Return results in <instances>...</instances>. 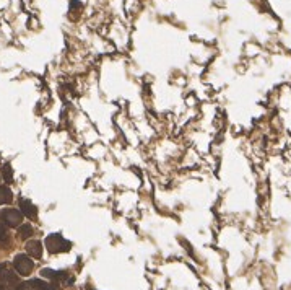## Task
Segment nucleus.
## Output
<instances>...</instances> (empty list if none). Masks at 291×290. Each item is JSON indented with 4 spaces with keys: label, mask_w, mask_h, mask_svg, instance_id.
Wrapping results in <instances>:
<instances>
[{
    "label": "nucleus",
    "mask_w": 291,
    "mask_h": 290,
    "mask_svg": "<svg viewBox=\"0 0 291 290\" xmlns=\"http://www.w3.org/2000/svg\"><path fill=\"white\" fill-rule=\"evenodd\" d=\"M46 248H48L49 253H67L72 248V243L60 235V233H50V235L46 237Z\"/></svg>",
    "instance_id": "1"
},
{
    "label": "nucleus",
    "mask_w": 291,
    "mask_h": 290,
    "mask_svg": "<svg viewBox=\"0 0 291 290\" xmlns=\"http://www.w3.org/2000/svg\"><path fill=\"white\" fill-rule=\"evenodd\" d=\"M13 266H15V271H17L20 276L28 277L33 271L34 264L31 261V258L26 256V254H17L13 259Z\"/></svg>",
    "instance_id": "2"
},
{
    "label": "nucleus",
    "mask_w": 291,
    "mask_h": 290,
    "mask_svg": "<svg viewBox=\"0 0 291 290\" xmlns=\"http://www.w3.org/2000/svg\"><path fill=\"white\" fill-rule=\"evenodd\" d=\"M0 284L5 287H15L18 284V277L7 263L0 264Z\"/></svg>",
    "instance_id": "3"
},
{
    "label": "nucleus",
    "mask_w": 291,
    "mask_h": 290,
    "mask_svg": "<svg viewBox=\"0 0 291 290\" xmlns=\"http://www.w3.org/2000/svg\"><path fill=\"white\" fill-rule=\"evenodd\" d=\"M2 218H3L5 225L18 228L23 222V212L17 211V209H5L2 213Z\"/></svg>",
    "instance_id": "4"
},
{
    "label": "nucleus",
    "mask_w": 291,
    "mask_h": 290,
    "mask_svg": "<svg viewBox=\"0 0 291 290\" xmlns=\"http://www.w3.org/2000/svg\"><path fill=\"white\" fill-rule=\"evenodd\" d=\"M20 211H22L23 215H26L29 220H36L38 218V209L31 201H28V199L20 201Z\"/></svg>",
    "instance_id": "5"
},
{
    "label": "nucleus",
    "mask_w": 291,
    "mask_h": 290,
    "mask_svg": "<svg viewBox=\"0 0 291 290\" xmlns=\"http://www.w3.org/2000/svg\"><path fill=\"white\" fill-rule=\"evenodd\" d=\"M26 253L31 258H36V259L41 258L43 256V243L38 240H29L26 243Z\"/></svg>",
    "instance_id": "6"
},
{
    "label": "nucleus",
    "mask_w": 291,
    "mask_h": 290,
    "mask_svg": "<svg viewBox=\"0 0 291 290\" xmlns=\"http://www.w3.org/2000/svg\"><path fill=\"white\" fill-rule=\"evenodd\" d=\"M41 276H43L44 279H54V281H65V282H69V276H67V272H64V271H54V269H43L41 271Z\"/></svg>",
    "instance_id": "7"
},
{
    "label": "nucleus",
    "mask_w": 291,
    "mask_h": 290,
    "mask_svg": "<svg viewBox=\"0 0 291 290\" xmlns=\"http://www.w3.org/2000/svg\"><path fill=\"white\" fill-rule=\"evenodd\" d=\"M13 201V194L8 186H0V206L10 204Z\"/></svg>",
    "instance_id": "8"
},
{
    "label": "nucleus",
    "mask_w": 291,
    "mask_h": 290,
    "mask_svg": "<svg viewBox=\"0 0 291 290\" xmlns=\"http://www.w3.org/2000/svg\"><path fill=\"white\" fill-rule=\"evenodd\" d=\"M34 233L33 230V227H31V223H22V225L18 227V235L22 240H28L29 237H31Z\"/></svg>",
    "instance_id": "9"
},
{
    "label": "nucleus",
    "mask_w": 291,
    "mask_h": 290,
    "mask_svg": "<svg viewBox=\"0 0 291 290\" xmlns=\"http://www.w3.org/2000/svg\"><path fill=\"white\" fill-rule=\"evenodd\" d=\"M2 176H3L5 183H8V185L13 181V170H12V166H10V163H5L2 166Z\"/></svg>",
    "instance_id": "10"
},
{
    "label": "nucleus",
    "mask_w": 291,
    "mask_h": 290,
    "mask_svg": "<svg viewBox=\"0 0 291 290\" xmlns=\"http://www.w3.org/2000/svg\"><path fill=\"white\" fill-rule=\"evenodd\" d=\"M18 290H41L38 286H34V284L29 281V282H26V284H22V286L18 287Z\"/></svg>",
    "instance_id": "11"
},
{
    "label": "nucleus",
    "mask_w": 291,
    "mask_h": 290,
    "mask_svg": "<svg viewBox=\"0 0 291 290\" xmlns=\"http://www.w3.org/2000/svg\"><path fill=\"white\" fill-rule=\"evenodd\" d=\"M0 290H7V289H2V287H0Z\"/></svg>",
    "instance_id": "12"
}]
</instances>
